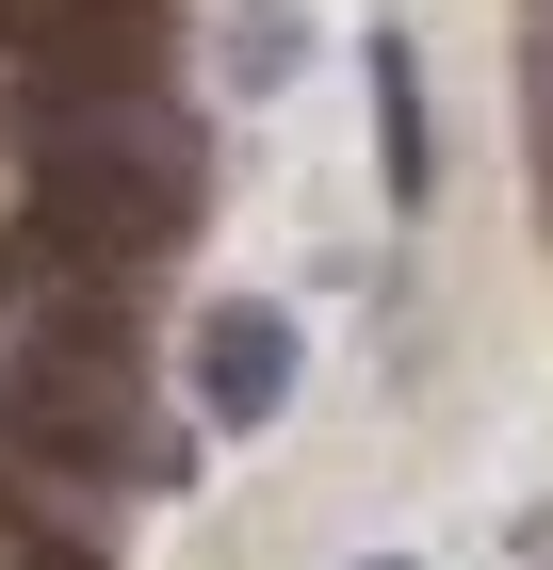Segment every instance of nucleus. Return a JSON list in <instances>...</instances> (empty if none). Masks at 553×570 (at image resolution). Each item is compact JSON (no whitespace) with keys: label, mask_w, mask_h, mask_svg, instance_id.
Listing matches in <instances>:
<instances>
[{"label":"nucleus","mask_w":553,"mask_h":570,"mask_svg":"<svg viewBox=\"0 0 553 570\" xmlns=\"http://www.w3.org/2000/svg\"><path fill=\"white\" fill-rule=\"evenodd\" d=\"M17 179H33L17 228L147 277L213 196V131H196L179 82H17Z\"/></svg>","instance_id":"2"},{"label":"nucleus","mask_w":553,"mask_h":570,"mask_svg":"<svg viewBox=\"0 0 553 570\" xmlns=\"http://www.w3.org/2000/svg\"><path fill=\"white\" fill-rule=\"evenodd\" d=\"M130 294L147 277L82 262L49 228L0 245V456L82 473V489H179L196 473V440L147 424V309Z\"/></svg>","instance_id":"1"},{"label":"nucleus","mask_w":553,"mask_h":570,"mask_svg":"<svg viewBox=\"0 0 553 570\" xmlns=\"http://www.w3.org/2000/svg\"><path fill=\"white\" fill-rule=\"evenodd\" d=\"M358 570H424V554H358Z\"/></svg>","instance_id":"6"},{"label":"nucleus","mask_w":553,"mask_h":570,"mask_svg":"<svg viewBox=\"0 0 553 570\" xmlns=\"http://www.w3.org/2000/svg\"><path fill=\"white\" fill-rule=\"evenodd\" d=\"M294 66H309V0H228L213 17V82L228 98H277Z\"/></svg>","instance_id":"5"},{"label":"nucleus","mask_w":553,"mask_h":570,"mask_svg":"<svg viewBox=\"0 0 553 570\" xmlns=\"http://www.w3.org/2000/svg\"><path fill=\"white\" fill-rule=\"evenodd\" d=\"M358 82H375V179H391V213H424L440 196V131H424V49L375 33L358 49Z\"/></svg>","instance_id":"4"},{"label":"nucleus","mask_w":553,"mask_h":570,"mask_svg":"<svg viewBox=\"0 0 553 570\" xmlns=\"http://www.w3.org/2000/svg\"><path fill=\"white\" fill-rule=\"evenodd\" d=\"M294 375H309V343H294V309H277V294H213V309H196V343H179V392H196L213 440H260L277 407H294Z\"/></svg>","instance_id":"3"}]
</instances>
